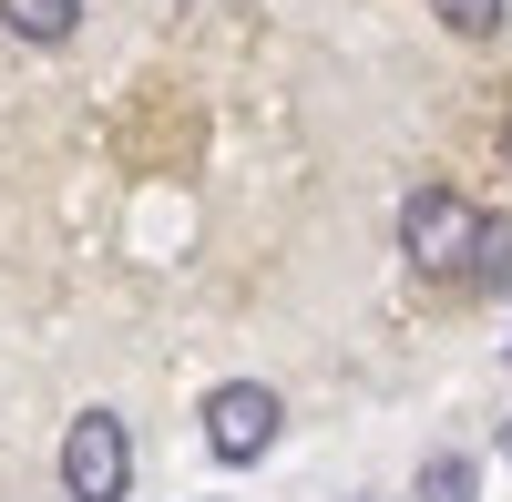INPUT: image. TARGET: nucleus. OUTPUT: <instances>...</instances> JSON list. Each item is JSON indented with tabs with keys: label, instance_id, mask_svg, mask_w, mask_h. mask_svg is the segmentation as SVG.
Instances as JSON below:
<instances>
[{
	"label": "nucleus",
	"instance_id": "1",
	"mask_svg": "<svg viewBox=\"0 0 512 502\" xmlns=\"http://www.w3.org/2000/svg\"><path fill=\"white\" fill-rule=\"evenodd\" d=\"M472 236H482V216H472L451 185H420V195L400 205V246H410V267H431V277H461V267H472Z\"/></svg>",
	"mask_w": 512,
	"mask_h": 502
},
{
	"label": "nucleus",
	"instance_id": "2",
	"mask_svg": "<svg viewBox=\"0 0 512 502\" xmlns=\"http://www.w3.org/2000/svg\"><path fill=\"white\" fill-rule=\"evenodd\" d=\"M123 482H134V441H123L113 410H82V421L62 431V492L72 502H123Z\"/></svg>",
	"mask_w": 512,
	"mask_h": 502
},
{
	"label": "nucleus",
	"instance_id": "3",
	"mask_svg": "<svg viewBox=\"0 0 512 502\" xmlns=\"http://www.w3.org/2000/svg\"><path fill=\"white\" fill-rule=\"evenodd\" d=\"M267 441H277V390L226 380L216 400H205V451H216V462H256Z\"/></svg>",
	"mask_w": 512,
	"mask_h": 502
},
{
	"label": "nucleus",
	"instance_id": "4",
	"mask_svg": "<svg viewBox=\"0 0 512 502\" xmlns=\"http://www.w3.org/2000/svg\"><path fill=\"white\" fill-rule=\"evenodd\" d=\"M0 21H11L21 41H72L82 31V0H0Z\"/></svg>",
	"mask_w": 512,
	"mask_h": 502
},
{
	"label": "nucleus",
	"instance_id": "5",
	"mask_svg": "<svg viewBox=\"0 0 512 502\" xmlns=\"http://www.w3.org/2000/svg\"><path fill=\"white\" fill-rule=\"evenodd\" d=\"M461 277H472V287H502V277H512V226H492V216H482V236H472V267H461Z\"/></svg>",
	"mask_w": 512,
	"mask_h": 502
},
{
	"label": "nucleus",
	"instance_id": "6",
	"mask_svg": "<svg viewBox=\"0 0 512 502\" xmlns=\"http://www.w3.org/2000/svg\"><path fill=\"white\" fill-rule=\"evenodd\" d=\"M420 11H441V31L482 41V31H502V11H512V0H420Z\"/></svg>",
	"mask_w": 512,
	"mask_h": 502
},
{
	"label": "nucleus",
	"instance_id": "7",
	"mask_svg": "<svg viewBox=\"0 0 512 502\" xmlns=\"http://www.w3.org/2000/svg\"><path fill=\"white\" fill-rule=\"evenodd\" d=\"M420 492H431V502H472V492H482V472L461 462V451H441V462L420 472Z\"/></svg>",
	"mask_w": 512,
	"mask_h": 502
},
{
	"label": "nucleus",
	"instance_id": "8",
	"mask_svg": "<svg viewBox=\"0 0 512 502\" xmlns=\"http://www.w3.org/2000/svg\"><path fill=\"white\" fill-rule=\"evenodd\" d=\"M502 451H512V431H502Z\"/></svg>",
	"mask_w": 512,
	"mask_h": 502
}]
</instances>
